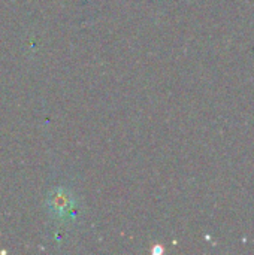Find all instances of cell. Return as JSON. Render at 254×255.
<instances>
[{
  "label": "cell",
  "mask_w": 254,
  "mask_h": 255,
  "mask_svg": "<svg viewBox=\"0 0 254 255\" xmlns=\"http://www.w3.org/2000/svg\"><path fill=\"white\" fill-rule=\"evenodd\" d=\"M72 197L70 194H67L64 190H57L52 196H51V209L58 215V217H64L72 211Z\"/></svg>",
  "instance_id": "cell-1"
}]
</instances>
